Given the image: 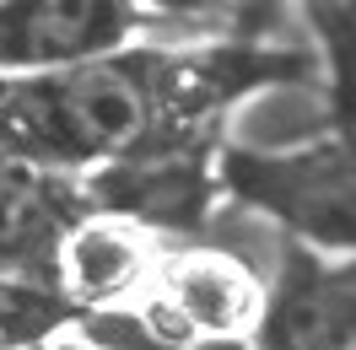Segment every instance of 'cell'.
Segmentation results:
<instances>
[{"label":"cell","instance_id":"obj_9","mask_svg":"<svg viewBox=\"0 0 356 350\" xmlns=\"http://www.w3.org/2000/svg\"><path fill=\"white\" fill-rule=\"evenodd\" d=\"M38 350H108V345H97V340H49Z\"/></svg>","mask_w":356,"mask_h":350},{"label":"cell","instance_id":"obj_7","mask_svg":"<svg viewBox=\"0 0 356 350\" xmlns=\"http://www.w3.org/2000/svg\"><path fill=\"white\" fill-rule=\"evenodd\" d=\"M152 269H156L152 232L124 216H92L81 226H70V238L60 242V285L76 302L92 307L130 297L135 285H146Z\"/></svg>","mask_w":356,"mask_h":350},{"label":"cell","instance_id":"obj_6","mask_svg":"<svg viewBox=\"0 0 356 350\" xmlns=\"http://www.w3.org/2000/svg\"><path fill=\"white\" fill-rule=\"evenodd\" d=\"M92 194L103 205V216H124L135 226H189L211 205V178L189 151H168L97 167Z\"/></svg>","mask_w":356,"mask_h":350},{"label":"cell","instance_id":"obj_5","mask_svg":"<svg viewBox=\"0 0 356 350\" xmlns=\"http://www.w3.org/2000/svg\"><path fill=\"white\" fill-rule=\"evenodd\" d=\"M156 297L173 307L200 340H238L243 328L254 334L259 318H265V302H270V291L248 275V264H238L222 248L178 253L162 269V291Z\"/></svg>","mask_w":356,"mask_h":350},{"label":"cell","instance_id":"obj_8","mask_svg":"<svg viewBox=\"0 0 356 350\" xmlns=\"http://www.w3.org/2000/svg\"><path fill=\"white\" fill-rule=\"evenodd\" d=\"M27 221H33V189L22 178V162H11L0 151V248L22 242Z\"/></svg>","mask_w":356,"mask_h":350},{"label":"cell","instance_id":"obj_3","mask_svg":"<svg viewBox=\"0 0 356 350\" xmlns=\"http://www.w3.org/2000/svg\"><path fill=\"white\" fill-rule=\"evenodd\" d=\"M140 27L135 6L113 0H6L0 6V81L60 76L92 60L124 54V38Z\"/></svg>","mask_w":356,"mask_h":350},{"label":"cell","instance_id":"obj_4","mask_svg":"<svg viewBox=\"0 0 356 350\" xmlns=\"http://www.w3.org/2000/svg\"><path fill=\"white\" fill-rule=\"evenodd\" d=\"M254 350H356V275L291 248L254 328Z\"/></svg>","mask_w":356,"mask_h":350},{"label":"cell","instance_id":"obj_2","mask_svg":"<svg viewBox=\"0 0 356 350\" xmlns=\"http://www.w3.org/2000/svg\"><path fill=\"white\" fill-rule=\"evenodd\" d=\"M222 178L238 199L291 226L313 248L356 253V151L351 146H232Z\"/></svg>","mask_w":356,"mask_h":350},{"label":"cell","instance_id":"obj_1","mask_svg":"<svg viewBox=\"0 0 356 350\" xmlns=\"http://www.w3.org/2000/svg\"><path fill=\"white\" fill-rule=\"evenodd\" d=\"M291 76L270 54H108L60 76L0 81V151L11 162L92 167L184 151L195 119L227 97Z\"/></svg>","mask_w":356,"mask_h":350}]
</instances>
